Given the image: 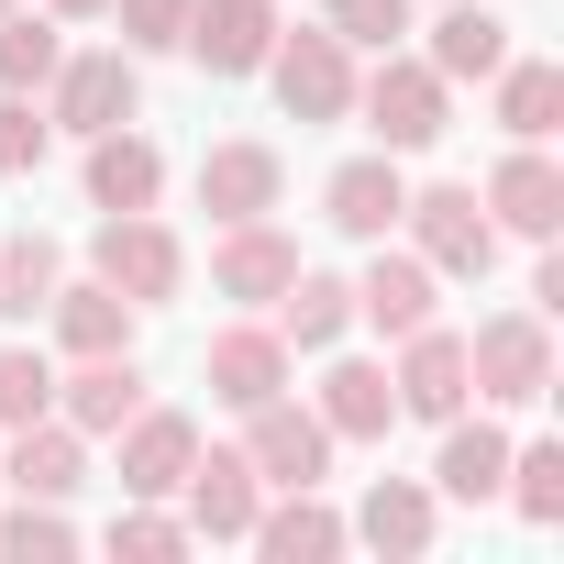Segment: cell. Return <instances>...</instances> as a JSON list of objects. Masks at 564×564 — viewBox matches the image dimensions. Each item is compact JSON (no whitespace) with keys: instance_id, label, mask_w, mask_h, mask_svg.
Masks as SVG:
<instances>
[{"instance_id":"cell-1","label":"cell","mask_w":564,"mask_h":564,"mask_svg":"<svg viewBox=\"0 0 564 564\" xmlns=\"http://www.w3.org/2000/svg\"><path fill=\"white\" fill-rule=\"evenodd\" d=\"M355 111H366V133L388 144V155H421V144H443L454 133V78H432L421 56H377V78H355Z\"/></svg>"},{"instance_id":"cell-2","label":"cell","mask_w":564,"mask_h":564,"mask_svg":"<svg viewBox=\"0 0 564 564\" xmlns=\"http://www.w3.org/2000/svg\"><path fill=\"white\" fill-rule=\"evenodd\" d=\"M465 388L498 399V410L553 399V333H542V311H498V322H476V333H465Z\"/></svg>"},{"instance_id":"cell-3","label":"cell","mask_w":564,"mask_h":564,"mask_svg":"<svg viewBox=\"0 0 564 564\" xmlns=\"http://www.w3.org/2000/svg\"><path fill=\"white\" fill-rule=\"evenodd\" d=\"M399 232H410V254L432 276H487L498 265V221H487L476 188H410L399 199Z\"/></svg>"},{"instance_id":"cell-4","label":"cell","mask_w":564,"mask_h":564,"mask_svg":"<svg viewBox=\"0 0 564 564\" xmlns=\"http://www.w3.org/2000/svg\"><path fill=\"white\" fill-rule=\"evenodd\" d=\"M265 78L289 100V122H344L355 111V45L322 23V34H276L265 45Z\"/></svg>"},{"instance_id":"cell-5","label":"cell","mask_w":564,"mask_h":564,"mask_svg":"<svg viewBox=\"0 0 564 564\" xmlns=\"http://www.w3.org/2000/svg\"><path fill=\"white\" fill-rule=\"evenodd\" d=\"M243 465H254L265 487H322V476H333V432H322V410H300L289 388L254 399V410H243Z\"/></svg>"},{"instance_id":"cell-6","label":"cell","mask_w":564,"mask_h":564,"mask_svg":"<svg viewBox=\"0 0 564 564\" xmlns=\"http://www.w3.org/2000/svg\"><path fill=\"white\" fill-rule=\"evenodd\" d=\"M89 254H100V276H111L133 311H166V300H177V276H188V254H177V232H166L155 210H111Z\"/></svg>"},{"instance_id":"cell-7","label":"cell","mask_w":564,"mask_h":564,"mask_svg":"<svg viewBox=\"0 0 564 564\" xmlns=\"http://www.w3.org/2000/svg\"><path fill=\"white\" fill-rule=\"evenodd\" d=\"M45 89H56V111H45V122H56V133H78V144H89V133H111V122H133V100H144V78H133V56H122V45L56 56V78H45Z\"/></svg>"},{"instance_id":"cell-8","label":"cell","mask_w":564,"mask_h":564,"mask_svg":"<svg viewBox=\"0 0 564 564\" xmlns=\"http://www.w3.org/2000/svg\"><path fill=\"white\" fill-rule=\"evenodd\" d=\"M388 388H399V421H454L476 388H465V333H443V322H421V333H399V366H388Z\"/></svg>"},{"instance_id":"cell-9","label":"cell","mask_w":564,"mask_h":564,"mask_svg":"<svg viewBox=\"0 0 564 564\" xmlns=\"http://www.w3.org/2000/svg\"><path fill=\"white\" fill-rule=\"evenodd\" d=\"M177 487H188V542H243V531H254V509H265V476L243 465V443H232V454H221V443H210V454H188V476H177Z\"/></svg>"},{"instance_id":"cell-10","label":"cell","mask_w":564,"mask_h":564,"mask_svg":"<svg viewBox=\"0 0 564 564\" xmlns=\"http://www.w3.org/2000/svg\"><path fill=\"white\" fill-rule=\"evenodd\" d=\"M210 78H265L276 45V0H188V34H177Z\"/></svg>"},{"instance_id":"cell-11","label":"cell","mask_w":564,"mask_h":564,"mask_svg":"<svg viewBox=\"0 0 564 564\" xmlns=\"http://www.w3.org/2000/svg\"><path fill=\"white\" fill-rule=\"evenodd\" d=\"M487 221L520 232V243H553V232H564V166H553L542 144L498 155V177H487Z\"/></svg>"},{"instance_id":"cell-12","label":"cell","mask_w":564,"mask_h":564,"mask_svg":"<svg viewBox=\"0 0 564 564\" xmlns=\"http://www.w3.org/2000/svg\"><path fill=\"white\" fill-rule=\"evenodd\" d=\"M289 276H300V243L276 232V221H221V254H210V289H221V300L265 311Z\"/></svg>"},{"instance_id":"cell-13","label":"cell","mask_w":564,"mask_h":564,"mask_svg":"<svg viewBox=\"0 0 564 564\" xmlns=\"http://www.w3.org/2000/svg\"><path fill=\"white\" fill-rule=\"evenodd\" d=\"M399 199H410V177H399V155L377 144V155L333 166V188H322V221H333V232H355V243H388V232H399Z\"/></svg>"},{"instance_id":"cell-14","label":"cell","mask_w":564,"mask_h":564,"mask_svg":"<svg viewBox=\"0 0 564 564\" xmlns=\"http://www.w3.org/2000/svg\"><path fill=\"white\" fill-rule=\"evenodd\" d=\"M276 188H289L276 144H210V155H199V210H210V221H265Z\"/></svg>"},{"instance_id":"cell-15","label":"cell","mask_w":564,"mask_h":564,"mask_svg":"<svg viewBox=\"0 0 564 564\" xmlns=\"http://www.w3.org/2000/svg\"><path fill=\"white\" fill-rule=\"evenodd\" d=\"M144 410V366L133 355H78V377H56V421L89 443V432H122Z\"/></svg>"},{"instance_id":"cell-16","label":"cell","mask_w":564,"mask_h":564,"mask_svg":"<svg viewBox=\"0 0 564 564\" xmlns=\"http://www.w3.org/2000/svg\"><path fill=\"white\" fill-rule=\"evenodd\" d=\"M188 454H199V421L188 410H133L122 421V498H177Z\"/></svg>"},{"instance_id":"cell-17","label":"cell","mask_w":564,"mask_h":564,"mask_svg":"<svg viewBox=\"0 0 564 564\" xmlns=\"http://www.w3.org/2000/svg\"><path fill=\"white\" fill-rule=\"evenodd\" d=\"M265 311H276V344H289V355H333V344L355 333V276H311V265H300Z\"/></svg>"},{"instance_id":"cell-18","label":"cell","mask_w":564,"mask_h":564,"mask_svg":"<svg viewBox=\"0 0 564 564\" xmlns=\"http://www.w3.org/2000/svg\"><path fill=\"white\" fill-rule=\"evenodd\" d=\"M243 542H254L265 564H333L355 531H344V520H333L311 487H276V509H254V531H243Z\"/></svg>"},{"instance_id":"cell-19","label":"cell","mask_w":564,"mask_h":564,"mask_svg":"<svg viewBox=\"0 0 564 564\" xmlns=\"http://www.w3.org/2000/svg\"><path fill=\"white\" fill-rule=\"evenodd\" d=\"M322 432L333 443H388V421H399V388H388V366H366V355H344L333 377H322Z\"/></svg>"},{"instance_id":"cell-20","label":"cell","mask_w":564,"mask_h":564,"mask_svg":"<svg viewBox=\"0 0 564 564\" xmlns=\"http://www.w3.org/2000/svg\"><path fill=\"white\" fill-rule=\"evenodd\" d=\"M432 289H443V276H432L421 254H388V243H377V265L355 276V322H377V333L399 344V333H421V322H432Z\"/></svg>"},{"instance_id":"cell-21","label":"cell","mask_w":564,"mask_h":564,"mask_svg":"<svg viewBox=\"0 0 564 564\" xmlns=\"http://www.w3.org/2000/svg\"><path fill=\"white\" fill-rule=\"evenodd\" d=\"M45 322H56L67 355H133V322H144V311L111 289V276H89V289H56V300H45Z\"/></svg>"},{"instance_id":"cell-22","label":"cell","mask_w":564,"mask_h":564,"mask_svg":"<svg viewBox=\"0 0 564 564\" xmlns=\"http://www.w3.org/2000/svg\"><path fill=\"white\" fill-rule=\"evenodd\" d=\"M155 188H166V155L144 144V133H89V199L100 210H155Z\"/></svg>"},{"instance_id":"cell-23","label":"cell","mask_w":564,"mask_h":564,"mask_svg":"<svg viewBox=\"0 0 564 564\" xmlns=\"http://www.w3.org/2000/svg\"><path fill=\"white\" fill-rule=\"evenodd\" d=\"M432 78H498L509 67V23L487 12V0H454V12L432 23V56H421Z\"/></svg>"},{"instance_id":"cell-24","label":"cell","mask_w":564,"mask_h":564,"mask_svg":"<svg viewBox=\"0 0 564 564\" xmlns=\"http://www.w3.org/2000/svg\"><path fill=\"white\" fill-rule=\"evenodd\" d=\"M498 476H509V432L498 421H443V454H432V487L443 498H498Z\"/></svg>"},{"instance_id":"cell-25","label":"cell","mask_w":564,"mask_h":564,"mask_svg":"<svg viewBox=\"0 0 564 564\" xmlns=\"http://www.w3.org/2000/svg\"><path fill=\"white\" fill-rule=\"evenodd\" d=\"M344 531L377 542V553H432V487H421V476H377L366 509H355Z\"/></svg>"},{"instance_id":"cell-26","label":"cell","mask_w":564,"mask_h":564,"mask_svg":"<svg viewBox=\"0 0 564 564\" xmlns=\"http://www.w3.org/2000/svg\"><path fill=\"white\" fill-rule=\"evenodd\" d=\"M276 388H289V344H276V333H221L210 344V399L221 410H254Z\"/></svg>"},{"instance_id":"cell-27","label":"cell","mask_w":564,"mask_h":564,"mask_svg":"<svg viewBox=\"0 0 564 564\" xmlns=\"http://www.w3.org/2000/svg\"><path fill=\"white\" fill-rule=\"evenodd\" d=\"M553 122H564V67L553 56H509L498 67V133L509 144H542Z\"/></svg>"},{"instance_id":"cell-28","label":"cell","mask_w":564,"mask_h":564,"mask_svg":"<svg viewBox=\"0 0 564 564\" xmlns=\"http://www.w3.org/2000/svg\"><path fill=\"white\" fill-rule=\"evenodd\" d=\"M78 476H89V454H78V432H67L56 410L12 432V487H23V498H67Z\"/></svg>"},{"instance_id":"cell-29","label":"cell","mask_w":564,"mask_h":564,"mask_svg":"<svg viewBox=\"0 0 564 564\" xmlns=\"http://www.w3.org/2000/svg\"><path fill=\"white\" fill-rule=\"evenodd\" d=\"M67 289V254H56V232H12L0 243V311L12 322H45V300Z\"/></svg>"},{"instance_id":"cell-30","label":"cell","mask_w":564,"mask_h":564,"mask_svg":"<svg viewBox=\"0 0 564 564\" xmlns=\"http://www.w3.org/2000/svg\"><path fill=\"white\" fill-rule=\"evenodd\" d=\"M56 56H67L56 12H0V89H45Z\"/></svg>"},{"instance_id":"cell-31","label":"cell","mask_w":564,"mask_h":564,"mask_svg":"<svg viewBox=\"0 0 564 564\" xmlns=\"http://www.w3.org/2000/svg\"><path fill=\"white\" fill-rule=\"evenodd\" d=\"M509 498H520V520H564V443H509V476H498Z\"/></svg>"},{"instance_id":"cell-32","label":"cell","mask_w":564,"mask_h":564,"mask_svg":"<svg viewBox=\"0 0 564 564\" xmlns=\"http://www.w3.org/2000/svg\"><path fill=\"white\" fill-rule=\"evenodd\" d=\"M56 410V366L34 355V344H0V432H23V421H45Z\"/></svg>"},{"instance_id":"cell-33","label":"cell","mask_w":564,"mask_h":564,"mask_svg":"<svg viewBox=\"0 0 564 564\" xmlns=\"http://www.w3.org/2000/svg\"><path fill=\"white\" fill-rule=\"evenodd\" d=\"M45 144H56V122H45L23 89H0V177H34V166H45Z\"/></svg>"},{"instance_id":"cell-34","label":"cell","mask_w":564,"mask_h":564,"mask_svg":"<svg viewBox=\"0 0 564 564\" xmlns=\"http://www.w3.org/2000/svg\"><path fill=\"white\" fill-rule=\"evenodd\" d=\"M0 553H23V564H34V553H78V520H67L56 498H23L12 520H0Z\"/></svg>"},{"instance_id":"cell-35","label":"cell","mask_w":564,"mask_h":564,"mask_svg":"<svg viewBox=\"0 0 564 564\" xmlns=\"http://www.w3.org/2000/svg\"><path fill=\"white\" fill-rule=\"evenodd\" d=\"M322 23H333L344 45H377V56H388V45L410 34V0H322Z\"/></svg>"},{"instance_id":"cell-36","label":"cell","mask_w":564,"mask_h":564,"mask_svg":"<svg viewBox=\"0 0 564 564\" xmlns=\"http://www.w3.org/2000/svg\"><path fill=\"white\" fill-rule=\"evenodd\" d=\"M122 12V56H166L188 34V0H111Z\"/></svg>"},{"instance_id":"cell-37","label":"cell","mask_w":564,"mask_h":564,"mask_svg":"<svg viewBox=\"0 0 564 564\" xmlns=\"http://www.w3.org/2000/svg\"><path fill=\"white\" fill-rule=\"evenodd\" d=\"M111 553L166 564V553H188V520H166V509H122V520H111Z\"/></svg>"},{"instance_id":"cell-38","label":"cell","mask_w":564,"mask_h":564,"mask_svg":"<svg viewBox=\"0 0 564 564\" xmlns=\"http://www.w3.org/2000/svg\"><path fill=\"white\" fill-rule=\"evenodd\" d=\"M45 12H56V23H100V12H111V0H45Z\"/></svg>"},{"instance_id":"cell-39","label":"cell","mask_w":564,"mask_h":564,"mask_svg":"<svg viewBox=\"0 0 564 564\" xmlns=\"http://www.w3.org/2000/svg\"><path fill=\"white\" fill-rule=\"evenodd\" d=\"M0 12H12V0H0Z\"/></svg>"}]
</instances>
